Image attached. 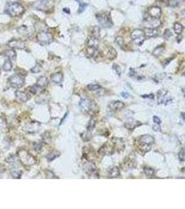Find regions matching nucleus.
Segmentation results:
<instances>
[{"label":"nucleus","mask_w":185,"mask_h":209,"mask_svg":"<svg viewBox=\"0 0 185 209\" xmlns=\"http://www.w3.org/2000/svg\"><path fill=\"white\" fill-rule=\"evenodd\" d=\"M98 38L91 36V37L88 39L87 47L97 49L98 48Z\"/></svg>","instance_id":"20"},{"label":"nucleus","mask_w":185,"mask_h":209,"mask_svg":"<svg viewBox=\"0 0 185 209\" xmlns=\"http://www.w3.org/2000/svg\"><path fill=\"white\" fill-rule=\"evenodd\" d=\"M171 36H172V34H171V31L169 29H166V31H164L163 34V37L164 39H168Z\"/></svg>","instance_id":"38"},{"label":"nucleus","mask_w":185,"mask_h":209,"mask_svg":"<svg viewBox=\"0 0 185 209\" xmlns=\"http://www.w3.org/2000/svg\"><path fill=\"white\" fill-rule=\"evenodd\" d=\"M144 34L146 37H155L158 35V31L157 29H146L144 31Z\"/></svg>","instance_id":"22"},{"label":"nucleus","mask_w":185,"mask_h":209,"mask_svg":"<svg viewBox=\"0 0 185 209\" xmlns=\"http://www.w3.org/2000/svg\"><path fill=\"white\" fill-rule=\"evenodd\" d=\"M179 158L181 161H184L185 160V149L182 148L179 153Z\"/></svg>","instance_id":"37"},{"label":"nucleus","mask_w":185,"mask_h":209,"mask_svg":"<svg viewBox=\"0 0 185 209\" xmlns=\"http://www.w3.org/2000/svg\"><path fill=\"white\" fill-rule=\"evenodd\" d=\"M96 18L100 26L104 28H109L113 25L110 15L106 13H98L96 15Z\"/></svg>","instance_id":"3"},{"label":"nucleus","mask_w":185,"mask_h":209,"mask_svg":"<svg viewBox=\"0 0 185 209\" xmlns=\"http://www.w3.org/2000/svg\"><path fill=\"white\" fill-rule=\"evenodd\" d=\"M153 121L155 122L156 124H160L161 123V120L160 119V118L157 116H153Z\"/></svg>","instance_id":"43"},{"label":"nucleus","mask_w":185,"mask_h":209,"mask_svg":"<svg viewBox=\"0 0 185 209\" xmlns=\"http://www.w3.org/2000/svg\"><path fill=\"white\" fill-rule=\"evenodd\" d=\"M60 154L61 153L59 151H53L47 155V160H49V161H52V160H54L55 158H56L57 157L59 156Z\"/></svg>","instance_id":"24"},{"label":"nucleus","mask_w":185,"mask_h":209,"mask_svg":"<svg viewBox=\"0 0 185 209\" xmlns=\"http://www.w3.org/2000/svg\"><path fill=\"white\" fill-rule=\"evenodd\" d=\"M100 28L98 27H94L93 28L92 31H91V36L92 37L98 38L100 36Z\"/></svg>","instance_id":"28"},{"label":"nucleus","mask_w":185,"mask_h":209,"mask_svg":"<svg viewBox=\"0 0 185 209\" xmlns=\"http://www.w3.org/2000/svg\"><path fill=\"white\" fill-rule=\"evenodd\" d=\"M148 14H149L150 16L159 18L161 16V14H162V10L159 6H153L150 7L149 9H148Z\"/></svg>","instance_id":"12"},{"label":"nucleus","mask_w":185,"mask_h":209,"mask_svg":"<svg viewBox=\"0 0 185 209\" xmlns=\"http://www.w3.org/2000/svg\"><path fill=\"white\" fill-rule=\"evenodd\" d=\"M50 0H38L34 3V6L36 8L41 10H45L47 8V4Z\"/></svg>","instance_id":"15"},{"label":"nucleus","mask_w":185,"mask_h":209,"mask_svg":"<svg viewBox=\"0 0 185 209\" xmlns=\"http://www.w3.org/2000/svg\"><path fill=\"white\" fill-rule=\"evenodd\" d=\"M85 170L90 176H93L96 177L97 172H96V165L92 163H89L85 165Z\"/></svg>","instance_id":"14"},{"label":"nucleus","mask_w":185,"mask_h":209,"mask_svg":"<svg viewBox=\"0 0 185 209\" xmlns=\"http://www.w3.org/2000/svg\"><path fill=\"white\" fill-rule=\"evenodd\" d=\"M153 130H155V131H157V130H158V131H160V127L159 126V125H157H157H154V126H153Z\"/></svg>","instance_id":"44"},{"label":"nucleus","mask_w":185,"mask_h":209,"mask_svg":"<svg viewBox=\"0 0 185 209\" xmlns=\"http://www.w3.org/2000/svg\"><path fill=\"white\" fill-rule=\"evenodd\" d=\"M12 69V64L11 62V60L10 59H8V60H6V62H4V65H3V69L5 71H10Z\"/></svg>","instance_id":"29"},{"label":"nucleus","mask_w":185,"mask_h":209,"mask_svg":"<svg viewBox=\"0 0 185 209\" xmlns=\"http://www.w3.org/2000/svg\"><path fill=\"white\" fill-rule=\"evenodd\" d=\"M37 40L41 45H49L50 43H51L53 41V36L49 32L43 31L38 34Z\"/></svg>","instance_id":"5"},{"label":"nucleus","mask_w":185,"mask_h":209,"mask_svg":"<svg viewBox=\"0 0 185 209\" xmlns=\"http://www.w3.org/2000/svg\"><path fill=\"white\" fill-rule=\"evenodd\" d=\"M79 106L82 108V109L85 112L90 113L93 110L95 107L94 102L92 100H89V99L84 98L82 99L79 102Z\"/></svg>","instance_id":"8"},{"label":"nucleus","mask_w":185,"mask_h":209,"mask_svg":"<svg viewBox=\"0 0 185 209\" xmlns=\"http://www.w3.org/2000/svg\"><path fill=\"white\" fill-rule=\"evenodd\" d=\"M96 119H95L94 118H92L91 119V121H89V125H88V130H92L93 128H94L95 125H96Z\"/></svg>","instance_id":"35"},{"label":"nucleus","mask_w":185,"mask_h":209,"mask_svg":"<svg viewBox=\"0 0 185 209\" xmlns=\"http://www.w3.org/2000/svg\"><path fill=\"white\" fill-rule=\"evenodd\" d=\"M161 21L159 18L153 17H148L143 22V26L145 29H157L160 27Z\"/></svg>","instance_id":"7"},{"label":"nucleus","mask_w":185,"mask_h":209,"mask_svg":"<svg viewBox=\"0 0 185 209\" xmlns=\"http://www.w3.org/2000/svg\"><path fill=\"white\" fill-rule=\"evenodd\" d=\"M171 100L170 98V96L168 95L167 91L164 89H161L159 91L158 93H157V100H158V103H164L167 104L169 101Z\"/></svg>","instance_id":"9"},{"label":"nucleus","mask_w":185,"mask_h":209,"mask_svg":"<svg viewBox=\"0 0 185 209\" xmlns=\"http://www.w3.org/2000/svg\"><path fill=\"white\" fill-rule=\"evenodd\" d=\"M116 43L118 45H120V46L122 45L124 43L123 38H122V36H118V37L116 38Z\"/></svg>","instance_id":"40"},{"label":"nucleus","mask_w":185,"mask_h":209,"mask_svg":"<svg viewBox=\"0 0 185 209\" xmlns=\"http://www.w3.org/2000/svg\"><path fill=\"white\" fill-rule=\"evenodd\" d=\"M183 75L185 76V68H184V71H183Z\"/></svg>","instance_id":"49"},{"label":"nucleus","mask_w":185,"mask_h":209,"mask_svg":"<svg viewBox=\"0 0 185 209\" xmlns=\"http://www.w3.org/2000/svg\"><path fill=\"white\" fill-rule=\"evenodd\" d=\"M144 172L147 176L149 178L152 177L154 175V170L153 169L149 168V167H146V168L144 169Z\"/></svg>","instance_id":"32"},{"label":"nucleus","mask_w":185,"mask_h":209,"mask_svg":"<svg viewBox=\"0 0 185 209\" xmlns=\"http://www.w3.org/2000/svg\"><path fill=\"white\" fill-rule=\"evenodd\" d=\"M120 174V170L116 167H111L108 172V176L110 178H116Z\"/></svg>","instance_id":"23"},{"label":"nucleus","mask_w":185,"mask_h":209,"mask_svg":"<svg viewBox=\"0 0 185 209\" xmlns=\"http://www.w3.org/2000/svg\"><path fill=\"white\" fill-rule=\"evenodd\" d=\"M173 29L175 32L177 34H180L183 31V26L180 23H178V22H175L173 25Z\"/></svg>","instance_id":"26"},{"label":"nucleus","mask_w":185,"mask_h":209,"mask_svg":"<svg viewBox=\"0 0 185 209\" xmlns=\"http://www.w3.org/2000/svg\"><path fill=\"white\" fill-rule=\"evenodd\" d=\"M113 144H105V145L100 149L99 153L101 155H111L113 152Z\"/></svg>","instance_id":"13"},{"label":"nucleus","mask_w":185,"mask_h":209,"mask_svg":"<svg viewBox=\"0 0 185 209\" xmlns=\"http://www.w3.org/2000/svg\"><path fill=\"white\" fill-rule=\"evenodd\" d=\"M101 88V87L100 85L96 84H91L88 85V89L90 91H96L100 89Z\"/></svg>","instance_id":"36"},{"label":"nucleus","mask_w":185,"mask_h":209,"mask_svg":"<svg viewBox=\"0 0 185 209\" xmlns=\"http://www.w3.org/2000/svg\"><path fill=\"white\" fill-rule=\"evenodd\" d=\"M27 89H28V91L30 92L31 93L36 94L39 91L40 89H43L41 88V87H39V86H37V85L36 84V85H34V86L28 87Z\"/></svg>","instance_id":"27"},{"label":"nucleus","mask_w":185,"mask_h":209,"mask_svg":"<svg viewBox=\"0 0 185 209\" xmlns=\"http://www.w3.org/2000/svg\"><path fill=\"white\" fill-rule=\"evenodd\" d=\"M154 142V137L150 135H145L141 136L140 138V143L142 147H151V145Z\"/></svg>","instance_id":"10"},{"label":"nucleus","mask_w":185,"mask_h":209,"mask_svg":"<svg viewBox=\"0 0 185 209\" xmlns=\"http://www.w3.org/2000/svg\"><path fill=\"white\" fill-rule=\"evenodd\" d=\"M164 50V47L163 46V45H160V46H158L157 48H156L155 50H154L153 55L155 56L160 55L163 52Z\"/></svg>","instance_id":"30"},{"label":"nucleus","mask_w":185,"mask_h":209,"mask_svg":"<svg viewBox=\"0 0 185 209\" xmlns=\"http://www.w3.org/2000/svg\"><path fill=\"white\" fill-rule=\"evenodd\" d=\"M8 46L14 49H22L25 48V43L21 39H12L8 43Z\"/></svg>","instance_id":"11"},{"label":"nucleus","mask_w":185,"mask_h":209,"mask_svg":"<svg viewBox=\"0 0 185 209\" xmlns=\"http://www.w3.org/2000/svg\"><path fill=\"white\" fill-rule=\"evenodd\" d=\"M116 68L114 67V69H116V72H117V73H118V74L120 75V72H121V71H120V68H119V66H116Z\"/></svg>","instance_id":"45"},{"label":"nucleus","mask_w":185,"mask_h":209,"mask_svg":"<svg viewBox=\"0 0 185 209\" xmlns=\"http://www.w3.org/2000/svg\"><path fill=\"white\" fill-rule=\"evenodd\" d=\"M125 106V104L121 101H113L109 105V107L111 110H119V109H122Z\"/></svg>","instance_id":"17"},{"label":"nucleus","mask_w":185,"mask_h":209,"mask_svg":"<svg viewBox=\"0 0 185 209\" xmlns=\"http://www.w3.org/2000/svg\"><path fill=\"white\" fill-rule=\"evenodd\" d=\"M181 116H182V119L185 121V113H182Z\"/></svg>","instance_id":"47"},{"label":"nucleus","mask_w":185,"mask_h":209,"mask_svg":"<svg viewBox=\"0 0 185 209\" xmlns=\"http://www.w3.org/2000/svg\"><path fill=\"white\" fill-rule=\"evenodd\" d=\"M41 70H42V68H41V66L39 65H36L32 69V72H33L34 73H37L41 72Z\"/></svg>","instance_id":"41"},{"label":"nucleus","mask_w":185,"mask_h":209,"mask_svg":"<svg viewBox=\"0 0 185 209\" xmlns=\"http://www.w3.org/2000/svg\"><path fill=\"white\" fill-rule=\"evenodd\" d=\"M131 38H132V40L136 44H137L138 45H141L146 39L144 31L139 29H135L131 34Z\"/></svg>","instance_id":"6"},{"label":"nucleus","mask_w":185,"mask_h":209,"mask_svg":"<svg viewBox=\"0 0 185 209\" xmlns=\"http://www.w3.org/2000/svg\"><path fill=\"white\" fill-rule=\"evenodd\" d=\"M184 1H185V0H184Z\"/></svg>","instance_id":"50"},{"label":"nucleus","mask_w":185,"mask_h":209,"mask_svg":"<svg viewBox=\"0 0 185 209\" xmlns=\"http://www.w3.org/2000/svg\"><path fill=\"white\" fill-rule=\"evenodd\" d=\"M45 174H46V178H47V179H53V178L55 177V175L54 174L53 172L50 170H47Z\"/></svg>","instance_id":"42"},{"label":"nucleus","mask_w":185,"mask_h":209,"mask_svg":"<svg viewBox=\"0 0 185 209\" xmlns=\"http://www.w3.org/2000/svg\"><path fill=\"white\" fill-rule=\"evenodd\" d=\"M4 10L10 16L19 17L24 13L25 8L20 3L17 2H10L6 3Z\"/></svg>","instance_id":"1"},{"label":"nucleus","mask_w":185,"mask_h":209,"mask_svg":"<svg viewBox=\"0 0 185 209\" xmlns=\"http://www.w3.org/2000/svg\"><path fill=\"white\" fill-rule=\"evenodd\" d=\"M15 96L19 100L22 102H26L30 99V95L28 93H26L25 91H17L15 92Z\"/></svg>","instance_id":"16"},{"label":"nucleus","mask_w":185,"mask_h":209,"mask_svg":"<svg viewBox=\"0 0 185 209\" xmlns=\"http://www.w3.org/2000/svg\"><path fill=\"white\" fill-rule=\"evenodd\" d=\"M140 125H141V123H140V122L136 121L135 120L131 119L129 120V121L126 122L125 126L127 129H131V130H132V129L136 128V127H138Z\"/></svg>","instance_id":"21"},{"label":"nucleus","mask_w":185,"mask_h":209,"mask_svg":"<svg viewBox=\"0 0 185 209\" xmlns=\"http://www.w3.org/2000/svg\"><path fill=\"white\" fill-rule=\"evenodd\" d=\"M79 3V9H78V12L79 13H82V12L84 11V10L86 9V8L87 7V3H85L83 1H79V0H77Z\"/></svg>","instance_id":"31"},{"label":"nucleus","mask_w":185,"mask_h":209,"mask_svg":"<svg viewBox=\"0 0 185 209\" xmlns=\"http://www.w3.org/2000/svg\"><path fill=\"white\" fill-rule=\"evenodd\" d=\"M5 55L10 60H14L16 58V52L15 50H8L5 52Z\"/></svg>","instance_id":"25"},{"label":"nucleus","mask_w":185,"mask_h":209,"mask_svg":"<svg viewBox=\"0 0 185 209\" xmlns=\"http://www.w3.org/2000/svg\"><path fill=\"white\" fill-rule=\"evenodd\" d=\"M50 78H51V80L54 83L56 84H60L63 81V76L61 73H53Z\"/></svg>","instance_id":"18"},{"label":"nucleus","mask_w":185,"mask_h":209,"mask_svg":"<svg viewBox=\"0 0 185 209\" xmlns=\"http://www.w3.org/2000/svg\"><path fill=\"white\" fill-rule=\"evenodd\" d=\"M122 96L124 98H127V97H128V94H127V93H122Z\"/></svg>","instance_id":"46"},{"label":"nucleus","mask_w":185,"mask_h":209,"mask_svg":"<svg viewBox=\"0 0 185 209\" xmlns=\"http://www.w3.org/2000/svg\"><path fill=\"white\" fill-rule=\"evenodd\" d=\"M179 2V0H170L168 2V5L170 6L175 7L178 6Z\"/></svg>","instance_id":"39"},{"label":"nucleus","mask_w":185,"mask_h":209,"mask_svg":"<svg viewBox=\"0 0 185 209\" xmlns=\"http://www.w3.org/2000/svg\"><path fill=\"white\" fill-rule=\"evenodd\" d=\"M18 158H20L21 163L25 166H31V165H34L36 163V160L35 158L33 157L30 153H29L27 151L22 150L20 151L18 153Z\"/></svg>","instance_id":"2"},{"label":"nucleus","mask_w":185,"mask_h":209,"mask_svg":"<svg viewBox=\"0 0 185 209\" xmlns=\"http://www.w3.org/2000/svg\"><path fill=\"white\" fill-rule=\"evenodd\" d=\"M11 175L14 179H20L21 176V172H19L18 170H11Z\"/></svg>","instance_id":"34"},{"label":"nucleus","mask_w":185,"mask_h":209,"mask_svg":"<svg viewBox=\"0 0 185 209\" xmlns=\"http://www.w3.org/2000/svg\"><path fill=\"white\" fill-rule=\"evenodd\" d=\"M48 82H49V81H48V79L45 76H41L38 79L37 82H36V85L39 86V87H41V88L43 89L44 87L47 86Z\"/></svg>","instance_id":"19"},{"label":"nucleus","mask_w":185,"mask_h":209,"mask_svg":"<svg viewBox=\"0 0 185 209\" xmlns=\"http://www.w3.org/2000/svg\"><path fill=\"white\" fill-rule=\"evenodd\" d=\"M8 82L12 87L18 89L23 86L24 83H25V78L22 75L18 73V74H15L10 77L8 79Z\"/></svg>","instance_id":"4"},{"label":"nucleus","mask_w":185,"mask_h":209,"mask_svg":"<svg viewBox=\"0 0 185 209\" xmlns=\"http://www.w3.org/2000/svg\"><path fill=\"white\" fill-rule=\"evenodd\" d=\"M182 15L184 16V17H185V10H182Z\"/></svg>","instance_id":"48"},{"label":"nucleus","mask_w":185,"mask_h":209,"mask_svg":"<svg viewBox=\"0 0 185 209\" xmlns=\"http://www.w3.org/2000/svg\"><path fill=\"white\" fill-rule=\"evenodd\" d=\"M107 52H108L109 57L111 59L115 58L116 56V50H114L113 48H109V50Z\"/></svg>","instance_id":"33"}]
</instances>
